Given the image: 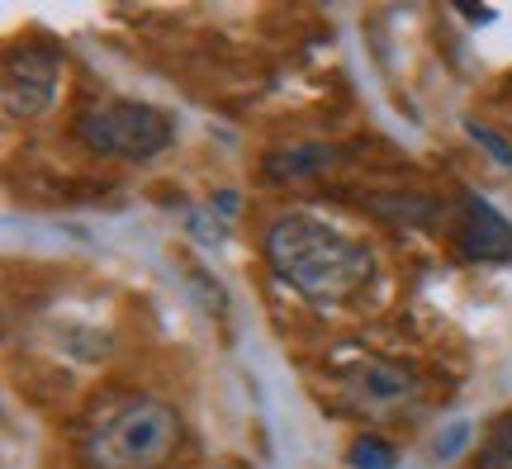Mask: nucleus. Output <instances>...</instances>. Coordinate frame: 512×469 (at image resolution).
Returning <instances> with one entry per match:
<instances>
[{
    "mask_svg": "<svg viewBox=\"0 0 512 469\" xmlns=\"http://www.w3.org/2000/svg\"><path fill=\"white\" fill-rule=\"evenodd\" d=\"M266 261L294 294L318 308L347 304L375 280V252L366 242L313 214L275 218L266 228Z\"/></svg>",
    "mask_w": 512,
    "mask_h": 469,
    "instance_id": "1",
    "label": "nucleus"
},
{
    "mask_svg": "<svg viewBox=\"0 0 512 469\" xmlns=\"http://www.w3.org/2000/svg\"><path fill=\"white\" fill-rule=\"evenodd\" d=\"M185 441L181 413L162 398H124L95 417L81 441V469H166Z\"/></svg>",
    "mask_w": 512,
    "mask_h": 469,
    "instance_id": "2",
    "label": "nucleus"
},
{
    "mask_svg": "<svg viewBox=\"0 0 512 469\" xmlns=\"http://www.w3.org/2000/svg\"><path fill=\"white\" fill-rule=\"evenodd\" d=\"M76 138L100 152V157H119V162H152L176 143V119L162 105L147 100H128L110 95L100 105L76 114Z\"/></svg>",
    "mask_w": 512,
    "mask_h": 469,
    "instance_id": "3",
    "label": "nucleus"
},
{
    "mask_svg": "<svg viewBox=\"0 0 512 469\" xmlns=\"http://www.w3.org/2000/svg\"><path fill=\"white\" fill-rule=\"evenodd\" d=\"M57 76H62V53L48 43H24L5 57V76H0V105L10 119H38L53 105Z\"/></svg>",
    "mask_w": 512,
    "mask_h": 469,
    "instance_id": "4",
    "label": "nucleus"
},
{
    "mask_svg": "<svg viewBox=\"0 0 512 469\" xmlns=\"http://www.w3.org/2000/svg\"><path fill=\"white\" fill-rule=\"evenodd\" d=\"M342 389L347 398L361 408V413H389L408 398H418V375L399 361H384V356H361L342 375Z\"/></svg>",
    "mask_w": 512,
    "mask_h": 469,
    "instance_id": "5",
    "label": "nucleus"
},
{
    "mask_svg": "<svg viewBox=\"0 0 512 469\" xmlns=\"http://www.w3.org/2000/svg\"><path fill=\"white\" fill-rule=\"evenodd\" d=\"M460 252L470 261H489V266H508L512 261V223L498 214L489 199L460 195Z\"/></svg>",
    "mask_w": 512,
    "mask_h": 469,
    "instance_id": "6",
    "label": "nucleus"
},
{
    "mask_svg": "<svg viewBox=\"0 0 512 469\" xmlns=\"http://www.w3.org/2000/svg\"><path fill=\"white\" fill-rule=\"evenodd\" d=\"M332 166V147H294V152H271L266 157V176L285 181V176H309V171H323Z\"/></svg>",
    "mask_w": 512,
    "mask_h": 469,
    "instance_id": "7",
    "label": "nucleus"
},
{
    "mask_svg": "<svg viewBox=\"0 0 512 469\" xmlns=\"http://www.w3.org/2000/svg\"><path fill=\"white\" fill-rule=\"evenodd\" d=\"M475 469H512V413L494 417V427L484 432Z\"/></svg>",
    "mask_w": 512,
    "mask_h": 469,
    "instance_id": "8",
    "label": "nucleus"
},
{
    "mask_svg": "<svg viewBox=\"0 0 512 469\" xmlns=\"http://www.w3.org/2000/svg\"><path fill=\"white\" fill-rule=\"evenodd\" d=\"M394 465H399V455H394V446L380 441V436H361V441L351 446V469H394Z\"/></svg>",
    "mask_w": 512,
    "mask_h": 469,
    "instance_id": "9",
    "label": "nucleus"
},
{
    "mask_svg": "<svg viewBox=\"0 0 512 469\" xmlns=\"http://www.w3.org/2000/svg\"><path fill=\"white\" fill-rule=\"evenodd\" d=\"M465 133H470L475 143L489 147V157H494L498 166H512V143H508V138H498L494 128H484V124H465Z\"/></svg>",
    "mask_w": 512,
    "mask_h": 469,
    "instance_id": "10",
    "label": "nucleus"
},
{
    "mask_svg": "<svg viewBox=\"0 0 512 469\" xmlns=\"http://www.w3.org/2000/svg\"><path fill=\"white\" fill-rule=\"evenodd\" d=\"M465 441H470V427H465V422H456V427H446V436H437V446H432V451H437L441 460H451Z\"/></svg>",
    "mask_w": 512,
    "mask_h": 469,
    "instance_id": "11",
    "label": "nucleus"
}]
</instances>
